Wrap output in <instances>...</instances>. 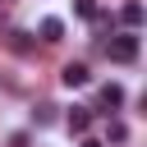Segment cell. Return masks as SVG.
<instances>
[{
	"mask_svg": "<svg viewBox=\"0 0 147 147\" xmlns=\"http://www.w3.org/2000/svg\"><path fill=\"white\" fill-rule=\"evenodd\" d=\"M106 55H110L115 64H133V60H138V32H115V37L106 41Z\"/></svg>",
	"mask_w": 147,
	"mask_h": 147,
	"instance_id": "obj_1",
	"label": "cell"
},
{
	"mask_svg": "<svg viewBox=\"0 0 147 147\" xmlns=\"http://www.w3.org/2000/svg\"><path fill=\"white\" fill-rule=\"evenodd\" d=\"M60 83H64V87H87V83H92V69H87L83 60H69V64L60 69Z\"/></svg>",
	"mask_w": 147,
	"mask_h": 147,
	"instance_id": "obj_2",
	"label": "cell"
},
{
	"mask_svg": "<svg viewBox=\"0 0 147 147\" xmlns=\"http://www.w3.org/2000/svg\"><path fill=\"white\" fill-rule=\"evenodd\" d=\"M92 115H96V110H87V106H74V110H69V133H78V138H83V133L92 129Z\"/></svg>",
	"mask_w": 147,
	"mask_h": 147,
	"instance_id": "obj_3",
	"label": "cell"
},
{
	"mask_svg": "<svg viewBox=\"0 0 147 147\" xmlns=\"http://www.w3.org/2000/svg\"><path fill=\"white\" fill-rule=\"evenodd\" d=\"M119 23H124V32H133V28L142 23V5H138V0H129V5L119 9Z\"/></svg>",
	"mask_w": 147,
	"mask_h": 147,
	"instance_id": "obj_4",
	"label": "cell"
},
{
	"mask_svg": "<svg viewBox=\"0 0 147 147\" xmlns=\"http://www.w3.org/2000/svg\"><path fill=\"white\" fill-rule=\"evenodd\" d=\"M119 101H124V87H119V83H106V87H101V106H106L101 115H110Z\"/></svg>",
	"mask_w": 147,
	"mask_h": 147,
	"instance_id": "obj_5",
	"label": "cell"
},
{
	"mask_svg": "<svg viewBox=\"0 0 147 147\" xmlns=\"http://www.w3.org/2000/svg\"><path fill=\"white\" fill-rule=\"evenodd\" d=\"M64 37V23L60 18H41V41H60Z\"/></svg>",
	"mask_w": 147,
	"mask_h": 147,
	"instance_id": "obj_6",
	"label": "cell"
},
{
	"mask_svg": "<svg viewBox=\"0 0 147 147\" xmlns=\"http://www.w3.org/2000/svg\"><path fill=\"white\" fill-rule=\"evenodd\" d=\"M9 46H14L18 55H28V51H32V41H28V32H9Z\"/></svg>",
	"mask_w": 147,
	"mask_h": 147,
	"instance_id": "obj_7",
	"label": "cell"
},
{
	"mask_svg": "<svg viewBox=\"0 0 147 147\" xmlns=\"http://www.w3.org/2000/svg\"><path fill=\"white\" fill-rule=\"evenodd\" d=\"M106 138H110V142H124V138H129V129H124L119 119H110V124H106Z\"/></svg>",
	"mask_w": 147,
	"mask_h": 147,
	"instance_id": "obj_8",
	"label": "cell"
},
{
	"mask_svg": "<svg viewBox=\"0 0 147 147\" xmlns=\"http://www.w3.org/2000/svg\"><path fill=\"white\" fill-rule=\"evenodd\" d=\"M74 14H78V18H96L101 9H96V0H78V5H74Z\"/></svg>",
	"mask_w": 147,
	"mask_h": 147,
	"instance_id": "obj_9",
	"label": "cell"
},
{
	"mask_svg": "<svg viewBox=\"0 0 147 147\" xmlns=\"http://www.w3.org/2000/svg\"><path fill=\"white\" fill-rule=\"evenodd\" d=\"M37 124H41V129L55 124V106H37Z\"/></svg>",
	"mask_w": 147,
	"mask_h": 147,
	"instance_id": "obj_10",
	"label": "cell"
},
{
	"mask_svg": "<svg viewBox=\"0 0 147 147\" xmlns=\"http://www.w3.org/2000/svg\"><path fill=\"white\" fill-rule=\"evenodd\" d=\"M9 147H28V133H14V138H9Z\"/></svg>",
	"mask_w": 147,
	"mask_h": 147,
	"instance_id": "obj_11",
	"label": "cell"
},
{
	"mask_svg": "<svg viewBox=\"0 0 147 147\" xmlns=\"http://www.w3.org/2000/svg\"><path fill=\"white\" fill-rule=\"evenodd\" d=\"M83 147H101V142H92V138H83Z\"/></svg>",
	"mask_w": 147,
	"mask_h": 147,
	"instance_id": "obj_12",
	"label": "cell"
}]
</instances>
